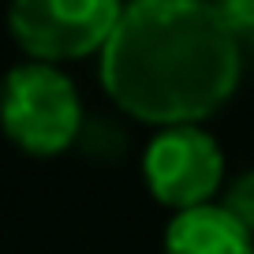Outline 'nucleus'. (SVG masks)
I'll list each match as a JSON object with an SVG mask.
<instances>
[{
  "label": "nucleus",
  "mask_w": 254,
  "mask_h": 254,
  "mask_svg": "<svg viewBox=\"0 0 254 254\" xmlns=\"http://www.w3.org/2000/svg\"><path fill=\"white\" fill-rule=\"evenodd\" d=\"M165 254H254V236L221 206H198L172 213L165 224Z\"/></svg>",
  "instance_id": "obj_5"
},
{
  "label": "nucleus",
  "mask_w": 254,
  "mask_h": 254,
  "mask_svg": "<svg viewBox=\"0 0 254 254\" xmlns=\"http://www.w3.org/2000/svg\"><path fill=\"white\" fill-rule=\"evenodd\" d=\"M82 97L56 64L23 60L0 79V127L30 157H56L82 135Z\"/></svg>",
  "instance_id": "obj_2"
},
{
  "label": "nucleus",
  "mask_w": 254,
  "mask_h": 254,
  "mask_svg": "<svg viewBox=\"0 0 254 254\" xmlns=\"http://www.w3.org/2000/svg\"><path fill=\"white\" fill-rule=\"evenodd\" d=\"M142 180L172 213L213 206V194L224 183L221 142L202 124L165 127L142 150Z\"/></svg>",
  "instance_id": "obj_4"
},
{
  "label": "nucleus",
  "mask_w": 254,
  "mask_h": 254,
  "mask_svg": "<svg viewBox=\"0 0 254 254\" xmlns=\"http://www.w3.org/2000/svg\"><path fill=\"white\" fill-rule=\"evenodd\" d=\"M101 86L138 124L157 131L209 120L236 94L243 41L206 0L124 4L101 49Z\"/></svg>",
  "instance_id": "obj_1"
},
{
  "label": "nucleus",
  "mask_w": 254,
  "mask_h": 254,
  "mask_svg": "<svg viewBox=\"0 0 254 254\" xmlns=\"http://www.w3.org/2000/svg\"><path fill=\"white\" fill-rule=\"evenodd\" d=\"M251 49H254V41H251Z\"/></svg>",
  "instance_id": "obj_8"
},
{
  "label": "nucleus",
  "mask_w": 254,
  "mask_h": 254,
  "mask_svg": "<svg viewBox=\"0 0 254 254\" xmlns=\"http://www.w3.org/2000/svg\"><path fill=\"white\" fill-rule=\"evenodd\" d=\"M224 15V23L236 30L239 41H254V0H228V4H217Z\"/></svg>",
  "instance_id": "obj_7"
},
{
  "label": "nucleus",
  "mask_w": 254,
  "mask_h": 254,
  "mask_svg": "<svg viewBox=\"0 0 254 254\" xmlns=\"http://www.w3.org/2000/svg\"><path fill=\"white\" fill-rule=\"evenodd\" d=\"M116 0H19L8 8V34L30 60L56 64L101 53L116 30Z\"/></svg>",
  "instance_id": "obj_3"
},
{
  "label": "nucleus",
  "mask_w": 254,
  "mask_h": 254,
  "mask_svg": "<svg viewBox=\"0 0 254 254\" xmlns=\"http://www.w3.org/2000/svg\"><path fill=\"white\" fill-rule=\"evenodd\" d=\"M221 206L228 209V213H232V217H236V221H239V224H243V228L254 236V168L239 172L236 180L224 187Z\"/></svg>",
  "instance_id": "obj_6"
}]
</instances>
